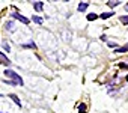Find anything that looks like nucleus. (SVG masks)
Here are the masks:
<instances>
[{
  "mask_svg": "<svg viewBox=\"0 0 128 113\" xmlns=\"http://www.w3.org/2000/svg\"><path fill=\"white\" fill-rule=\"evenodd\" d=\"M114 51H116V53H126V51H128V44H125V45H122V47H118Z\"/></svg>",
  "mask_w": 128,
  "mask_h": 113,
  "instance_id": "7",
  "label": "nucleus"
},
{
  "mask_svg": "<svg viewBox=\"0 0 128 113\" xmlns=\"http://www.w3.org/2000/svg\"><path fill=\"white\" fill-rule=\"evenodd\" d=\"M9 98H11V100H14V102H15L18 107H21V101L18 100V96H17L15 94H11V95H9Z\"/></svg>",
  "mask_w": 128,
  "mask_h": 113,
  "instance_id": "6",
  "label": "nucleus"
},
{
  "mask_svg": "<svg viewBox=\"0 0 128 113\" xmlns=\"http://www.w3.org/2000/svg\"><path fill=\"white\" fill-rule=\"evenodd\" d=\"M98 17H100V15H96V14L90 12V14H88V17H86V18H88V21H95V20H96Z\"/></svg>",
  "mask_w": 128,
  "mask_h": 113,
  "instance_id": "10",
  "label": "nucleus"
},
{
  "mask_svg": "<svg viewBox=\"0 0 128 113\" xmlns=\"http://www.w3.org/2000/svg\"><path fill=\"white\" fill-rule=\"evenodd\" d=\"M6 29L11 30V32H14V30H15V24H14L12 21H8V23H6Z\"/></svg>",
  "mask_w": 128,
  "mask_h": 113,
  "instance_id": "14",
  "label": "nucleus"
},
{
  "mask_svg": "<svg viewBox=\"0 0 128 113\" xmlns=\"http://www.w3.org/2000/svg\"><path fill=\"white\" fill-rule=\"evenodd\" d=\"M12 17L15 18V20H20L21 23H24V24H29L30 23V20L29 18H26V17H23V15H20V14H17V12H14L12 14Z\"/></svg>",
  "mask_w": 128,
  "mask_h": 113,
  "instance_id": "3",
  "label": "nucleus"
},
{
  "mask_svg": "<svg viewBox=\"0 0 128 113\" xmlns=\"http://www.w3.org/2000/svg\"><path fill=\"white\" fill-rule=\"evenodd\" d=\"M126 9H128V3H126Z\"/></svg>",
  "mask_w": 128,
  "mask_h": 113,
  "instance_id": "22",
  "label": "nucleus"
},
{
  "mask_svg": "<svg viewBox=\"0 0 128 113\" xmlns=\"http://www.w3.org/2000/svg\"><path fill=\"white\" fill-rule=\"evenodd\" d=\"M5 83H6V84H11V86H18L15 82H12V80H9V78H8V80H5Z\"/></svg>",
  "mask_w": 128,
  "mask_h": 113,
  "instance_id": "16",
  "label": "nucleus"
},
{
  "mask_svg": "<svg viewBox=\"0 0 128 113\" xmlns=\"http://www.w3.org/2000/svg\"><path fill=\"white\" fill-rule=\"evenodd\" d=\"M100 39H101L102 42H107V39H108V38H107V35H101V38H100Z\"/></svg>",
  "mask_w": 128,
  "mask_h": 113,
  "instance_id": "20",
  "label": "nucleus"
},
{
  "mask_svg": "<svg viewBox=\"0 0 128 113\" xmlns=\"http://www.w3.org/2000/svg\"><path fill=\"white\" fill-rule=\"evenodd\" d=\"M107 45H108V47H112V48H114V47L118 48V44H116V42H107Z\"/></svg>",
  "mask_w": 128,
  "mask_h": 113,
  "instance_id": "18",
  "label": "nucleus"
},
{
  "mask_svg": "<svg viewBox=\"0 0 128 113\" xmlns=\"http://www.w3.org/2000/svg\"><path fill=\"white\" fill-rule=\"evenodd\" d=\"M119 20L122 24H128V15H122V17H119Z\"/></svg>",
  "mask_w": 128,
  "mask_h": 113,
  "instance_id": "15",
  "label": "nucleus"
},
{
  "mask_svg": "<svg viewBox=\"0 0 128 113\" xmlns=\"http://www.w3.org/2000/svg\"><path fill=\"white\" fill-rule=\"evenodd\" d=\"M119 0H118V2H116V0H108V2H107V5L110 6V8H116V6H119Z\"/></svg>",
  "mask_w": 128,
  "mask_h": 113,
  "instance_id": "9",
  "label": "nucleus"
},
{
  "mask_svg": "<svg viewBox=\"0 0 128 113\" xmlns=\"http://www.w3.org/2000/svg\"><path fill=\"white\" fill-rule=\"evenodd\" d=\"M118 66L122 68V70H128V65H125V64H118Z\"/></svg>",
  "mask_w": 128,
  "mask_h": 113,
  "instance_id": "19",
  "label": "nucleus"
},
{
  "mask_svg": "<svg viewBox=\"0 0 128 113\" xmlns=\"http://www.w3.org/2000/svg\"><path fill=\"white\" fill-rule=\"evenodd\" d=\"M0 65H3V66H11L9 58H8L5 53H2V51H0Z\"/></svg>",
  "mask_w": 128,
  "mask_h": 113,
  "instance_id": "2",
  "label": "nucleus"
},
{
  "mask_svg": "<svg viewBox=\"0 0 128 113\" xmlns=\"http://www.w3.org/2000/svg\"><path fill=\"white\" fill-rule=\"evenodd\" d=\"M88 6H89V3H88V2H82V3L78 5V8H77V9H78V12H84V11L88 9Z\"/></svg>",
  "mask_w": 128,
  "mask_h": 113,
  "instance_id": "5",
  "label": "nucleus"
},
{
  "mask_svg": "<svg viewBox=\"0 0 128 113\" xmlns=\"http://www.w3.org/2000/svg\"><path fill=\"white\" fill-rule=\"evenodd\" d=\"M3 48H5L6 51H11V47H9V44H8V42H3Z\"/></svg>",
  "mask_w": 128,
  "mask_h": 113,
  "instance_id": "17",
  "label": "nucleus"
},
{
  "mask_svg": "<svg viewBox=\"0 0 128 113\" xmlns=\"http://www.w3.org/2000/svg\"><path fill=\"white\" fill-rule=\"evenodd\" d=\"M21 47H23V48H32V50H36V44H35V42H29V44H23Z\"/></svg>",
  "mask_w": 128,
  "mask_h": 113,
  "instance_id": "11",
  "label": "nucleus"
},
{
  "mask_svg": "<svg viewBox=\"0 0 128 113\" xmlns=\"http://www.w3.org/2000/svg\"><path fill=\"white\" fill-rule=\"evenodd\" d=\"M33 8H35V11L41 12L42 8H44V2H35V3H33Z\"/></svg>",
  "mask_w": 128,
  "mask_h": 113,
  "instance_id": "4",
  "label": "nucleus"
},
{
  "mask_svg": "<svg viewBox=\"0 0 128 113\" xmlns=\"http://www.w3.org/2000/svg\"><path fill=\"white\" fill-rule=\"evenodd\" d=\"M113 15H114V12H102V14L100 15V18L107 20V18H110V17H113Z\"/></svg>",
  "mask_w": 128,
  "mask_h": 113,
  "instance_id": "8",
  "label": "nucleus"
},
{
  "mask_svg": "<svg viewBox=\"0 0 128 113\" xmlns=\"http://www.w3.org/2000/svg\"><path fill=\"white\" fill-rule=\"evenodd\" d=\"M2 96H3V95H2V94H0V98H2Z\"/></svg>",
  "mask_w": 128,
  "mask_h": 113,
  "instance_id": "21",
  "label": "nucleus"
},
{
  "mask_svg": "<svg viewBox=\"0 0 128 113\" xmlns=\"http://www.w3.org/2000/svg\"><path fill=\"white\" fill-rule=\"evenodd\" d=\"M0 113H2V112H0Z\"/></svg>",
  "mask_w": 128,
  "mask_h": 113,
  "instance_id": "23",
  "label": "nucleus"
},
{
  "mask_svg": "<svg viewBox=\"0 0 128 113\" xmlns=\"http://www.w3.org/2000/svg\"><path fill=\"white\" fill-rule=\"evenodd\" d=\"M86 110H88V106H86L84 102H82V104L78 106V113H86Z\"/></svg>",
  "mask_w": 128,
  "mask_h": 113,
  "instance_id": "12",
  "label": "nucleus"
},
{
  "mask_svg": "<svg viewBox=\"0 0 128 113\" xmlns=\"http://www.w3.org/2000/svg\"><path fill=\"white\" fill-rule=\"evenodd\" d=\"M32 21L36 23V24H42V18L38 17V15H33V17H32Z\"/></svg>",
  "mask_w": 128,
  "mask_h": 113,
  "instance_id": "13",
  "label": "nucleus"
},
{
  "mask_svg": "<svg viewBox=\"0 0 128 113\" xmlns=\"http://www.w3.org/2000/svg\"><path fill=\"white\" fill-rule=\"evenodd\" d=\"M5 76H6L9 80L15 82L18 86H23V84H24V83H23V78H21V77H20L15 71H12V70H9V68H8V70H5Z\"/></svg>",
  "mask_w": 128,
  "mask_h": 113,
  "instance_id": "1",
  "label": "nucleus"
}]
</instances>
